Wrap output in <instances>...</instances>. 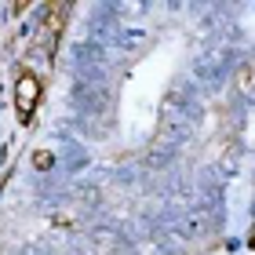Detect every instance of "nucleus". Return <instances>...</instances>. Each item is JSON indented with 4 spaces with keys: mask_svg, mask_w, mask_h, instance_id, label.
Returning a JSON list of instances; mask_svg holds the SVG:
<instances>
[{
    "mask_svg": "<svg viewBox=\"0 0 255 255\" xmlns=\"http://www.w3.org/2000/svg\"><path fill=\"white\" fill-rule=\"evenodd\" d=\"M37 95H40V84H37V77H22L18 80V117L22 121H29V113L33 106H37Z\"/></svg>",
    "mask_w": 255,
    "mask_h": 255,
    "instance_id": "1",
    "label": "nucleus"
}]
</instances>
